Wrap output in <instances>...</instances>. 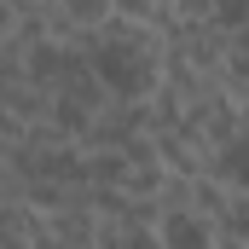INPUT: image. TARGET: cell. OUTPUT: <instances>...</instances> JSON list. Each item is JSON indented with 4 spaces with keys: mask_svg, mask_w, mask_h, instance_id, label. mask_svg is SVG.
<instances>
[{
    "mask_svg": "<svg viewBox=\"0 0 249 249\" xmlns=\"http://www.w3.org/2000/svg\"><path fill=\"white\" fill-rule=\"evenodd\" d=\"M162 249H214L220 244V232H214V220H203V214H162Z\"/></svg>",
    "mask_w": 249,
    "mask_h": 249,
    "instance_id": "6da1fadb",
    "label": "cell"
},
{
    "mask_svg": "<svg viewBox=\"0 0 249 249\" xmlns=\"http://www.w3.org/2000/svg\"><path fill=\"white\" fill-rule=\"evenodd\" d=\"M116 18H122V23H139V29L168 35V29H174V0H116Z\"/></svg>",
    "mask_w": 249,
    "mask_h": 249,
    "instance_id": "7a4b0ae2",
    "label": "cell"
},
{
    "mask_svg": "<svg viewBox=\"0 0 249 249\" xmlns=\"http://www.w3.org/2000/svg\"><path fill=\"white\" fill-rule=\"evenodd\" d=\"M214 232L249 249V191H244V186H232V197H226V209H220V220H214Z\"/></svg>",
    "mask_w": 249,
    "mask_h": 249,
    "instance_id": "3957f363",
    "label": "cell"
},
{
    "mask_svg": "<svg viewBox=\"0 0 249 249\" xmlns=\"http://www.w3.org/2000/svg\"><path fill=\"white\" fill-rule=\"evenodd\" d=\"M214 249H244V244H232V238H220V244H214Z\"/></svg>",
    "mask_w": 249,
    "mask_h": 249,
    "instance_id": "277c9868",
    "label": "cell"
}]
</instances>
